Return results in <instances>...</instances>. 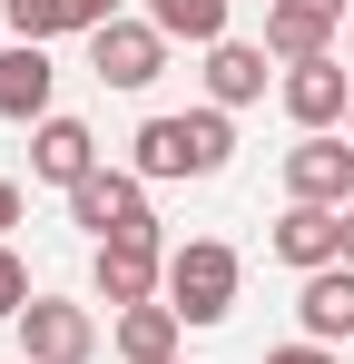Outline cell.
<instances>
[{
    "label": "cell",
    "instance_id": "21",
    "mask_svg": "<svg viewBox=\"0 0 354 364\" xmlns=\"http://www.w3.org/2000/svg\"><path fill=\"white\" fill-rule=\"evenodd\" d=\"M79 10H89V30H109V20H118V0H79Z\"/></svg>",
    "mask_w": 354,
    "mask_h": 364
},
{
    "label": "cell",
    "instance_id": "23",
    "mask_svg": "<svg viewBox=\"0 0 354 364\" xmlns=\"http://www.w3.org/2000/svg\"><path fill=\"white\" fill-rule=\"evenodd\" d=\"M345 60H354V20H345Z\"/></svg>",
    "mask_w": 354,
    "mask_h": 364
},
{
    "label": "cell",
    "instance_id": "11",
    "mask_svg": "<svg viewBox=\"0 0 354 364\" xmlns=\"http://www.w3.org/2000/svg\"><path fill=\"white\" fill-rule=\"evenodd\" d=\"M50 89H59V69L40 40H10L0 50V119H50Z\"/></svg>",
    "mask_w": 354,
    "mask_h": 364
},
{
    "label": "cell",
    "instance_id": "2",
    "mask_svg": "<svg viewBox=\"0 0 354 364\" xmlns=\"http://www.w3.org/2000/svg\"><path fill=\"white\" fill-rule=\"evenodd\" d=\"M168 305L187 315V325H217L236 305V246H217V237H187L168 256Z\"/></svg>",
    "mask_w": 354,
    "mask_h": 364
},
{
    "label": "cell",
    "instance_id": "18",
    "mask_svg": "<svg viewBox=\"0 0 354 364\" xmlns=\"http://www.w3.org/2000/svg\"><path fill=\"white\" fill-rule=\"evenodd\" d=\"M20 305H30V266H20V256H10V237H0V315L20 325Z\"/></svg>",
    "mask_w": 354,
    "mask_h": 364
},
{
    "label": "cell",
    "instance_id": "5",
    "mask_svg": "<svg viewBox=\"0 0 354 364\" xmlns=\"http://www.w3.org/2000/svg\"><path fill=\"white\" fill-rule=\"evenodd\" d=\"M89 355H99L89 305H59V296H30V305H20V364H89Z\"/></svg>",
    "mask_w": 354,
    "mask_h": 364
},
{
    "label": "cell",
    "instance_id": "1",
    "mask_svg": "<svg viewBox=\"0 0 354 364\" xmlns=\"http://www.w3.org/2000/svg\"><path fill=\"white\" fill-rule=\"evenodd\" d=\"M236 148L227 109H187V119H148L138 128V178H217Z\"/></svg>",
    "mask_w": 354,
    "mask_h": 364
},
{
    "label": "cell",
    "instance_id": "16",
    "mask_svg": "<svg viewBox=\"0 0 354 364\" xmlns=\"http://www.w3.org/2000/svg\"><path fill=\"white\" fill-rule=\"evenodd\" d=\"M148 20H158L168 40H197V50L227 40V0H148Z\"/></svg>",
    "mask_w": 354,
    "mask_h": 364
},
{
    "label": "cell",
    "instance_id": "22",
    "mask_svg": "<svg viewBox=\"0 0 354 364\" xmlns=\"http://www.w3.org/2000/svg\"><path fill=\"white\" fill-rule=\"evenodd\" d=\"M345 266H354V207H345Z\"/></svg>",
    "mask_w": 354,
    "mask_h": 364
},
{
    "label": "cell",
    "instance_id": "17",
    "mask_svg": "<svg viewBox=\"0 0 354 364\" xmlns=\"http://www.w3.org/2000/svg\"><path fill=\"white\" fill-rule=\"evenodd\" d=\"M0 10H10V40H40V50H50L59 30H89L79 0H0Z\"/></svg>",
    "mask_w": 354,
    "mask_h": 364
},
{
    "label": "cell",
    "instance_id": "10",
    "mask_svg": "<svg viewBox=\"0 0 354 364\" xmlns=\"http://www.w3.org/2000/svg\"><path fill=\"white\" fill-rule=\"evenodd\" d=\"M276 256H286L295 276L345 266V207H286V217H276Z\"/></svg>",
    "mask_w": 354,
    "mask_h": 364
},
{
    "label": "cell",
    "instance_id": "8",
    "mask_svg": "<svg viewBox=\"0 0 354 364\" xmlns=\"http://www.w3.org/2000/svg\"><path fill=\"white\" fill-rule=\"evenodd\" d=\"M158 286H168V246H158V227H148V237H109V246H99V296H109L118 315L148 305Z\"/></svg>",
    "mask_w": 354,
    "mask_h": 364
},
{
    "label": "cell",
    "instance_id": "20",
    "mask_svg": "<svg viewBox=\"0 0 354 364\" xmlns=\"http://www.w3.org/2000/svg\"><path fill=\"white\" fill-rule=\"evenodd\" d=\"M10 227H20V187L0 178V237H10Z\"/></svg>",
    "mask_w": 354,
    "mask_h": 364
},
{
    "label": "cell",
    "instance_id": "3",
    "mask_svg": "<svg viewBox=\"0 0 354 364\" xmlns=\"http://www.w3.org/2000/svg\"><path fill=\"white\" fill-rule=\"evenodd\" d=\"M69 227H89L99 246H109V237H148V227H158V217H148V178H138V168L79 178V187H69Z\"/></svg>",
    "mask_w": 354,
    "mask_h": 364
},
{
    "label": "cell",
    "instance_id": "14",
    "mask_svg": "<svg viewBox=\"0 0 354 364\" xmlns=\"http://www.w3.org/2000/svg\"><path fill=\"white\" fill-rule=\"evenodd\" d=\"M207 99H217V109L266 99V50H256V40H217V50H207Z\"/></svg>",
    "mask_w": 354,
    "mask_h": 364
},
{
    "label": "cell",
    "instance_id": "13",
    "mask_svg": "<svg viewBox=\"0 0 354 364\" xmlns=\"http://www.w3.org/2000/svg\"><path fill=\"white\" fill-rule=\"evenodd\" d=\"M30 178H50V187L99 178V138H89L79 119H40V138H30Z\"/></svg>",
    "mask_w": 354,
    "mask_h": 364
},
{
    "label": "cell",
    "instance_id": "12",
    "mask_svg": "<svg viewBox=\"0 0 354 364\" xmlns=\"http://www.w3.org/2000/svg\"><path fill=\"white\" fill-rule=\"evenodd\" d=\"M295 315H305V345H345L354 335V266H315Z\"/></svg>",
    "mask_w": 354,
    "mask_h": 364
},
{
    "label": "cell",
    "instance_id": "24",
    "mask_svg": "<svg viewBox=\"0 0 354 364\" xmlns=\"http://www.w3.org/2000/svg\"><path fill=\"white\" fill-rule=\"evenodd\" d=\"M345 138H354V109H345Z\"/></svg>",
    "mask_w": 354,
    "mask_h": 364
},
{
    "label": "cell",
    "instance_id": "19",
    "mask_svg": "<svg viewBox=\"0 0 354 364\" xmlns=\"http://www.w3.org/2000/svg\"><path fill=\"white\" fill-rule=\"evenodd\" d=\"M266 364H345V355H335V345H276Z\"/></svg>",
    "mask_w": 354,
    "mask_h": 364
},
{
    "label": "cell",
    "instance_id": "4",
    "mask_svg": "<svg viewBox=\"0 0 354 364\" xmlns=\"http://www.w3.org/2000/svg\"><path fill=\"white\" fill-rule=\"evenodd\" d=\"M89 69H99V89H148L168 69V30L158 20H109V30H89Z\"/></svg>",
    "mask_w": 354,
    "mask_h": 364
},
{
    "label": "cell",
    "instance_id": "7",
    "mask_svg": "<svg viewBox=\"0 0 354 364\" xmlns=\"http://www.w3.org/2000/svg\"><path fill=\"white\" fill-rule=\"evenodd\" d=\"M276 89H286V119L305 128V138H315V128H335V119L354 109V69L335 60V50H325V60H295Z\"/></svg>",
    "mask_w": 354,
    "mask_h": 364
},
{
    "label": "cell",
    "instance_id": "6",
    "mask_svg": "<svg viewBox=\"0 0 354 364\" xmlns=\"http://www.w3.org/2000/svg\"><path fill=\"white\" fill-rule=\"evenodd\" d=\"M286 197L295 207H354V148L335 128H315V138L286 148Z\"/></svg>",
    "mask_w": 354,
    "mask_h": 364
},
{
    "label": "cell",
    "instance_id": "15",
    "mask_svg": "<svg viewBox=\"0 0 354 364\" xmlns=\"http://www.w3.org/2000/svg\"><path fill=\"white\" fill-rule=\"evenodd\" d=\"M177 325H187L177 305H128L118 315V355L128 364H177Z\"/></svg>",
    "mask_w": 354,
    "mask_h": 364
},
{
    "label": "cell",
    "instance_id": "9",
    "mask_svg": "<svg viewBox=\"0 0 354 364\" xmlns=\"http://www.w3.org/2000/svg\"><path fill=\"white\" fill-rule=\"evenodd\" d=\"M335 20H345V0H266V50L276 60H325L335 50Z\"/></svg>",
    "mask_w": 354,
    "mask_h": 364
}]
</instances>
